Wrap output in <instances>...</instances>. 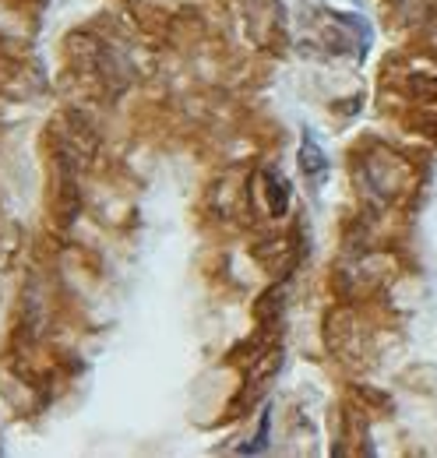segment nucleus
I'll return each mask as SVG.
<instances>
[{"label": "nucleus", "instance_id": "f257e3e1", "mask_svg": "<svg viewBox=\"0 0 437 458\" xmlns=\"http://www.w3.org/2000/svg\"><path fill=\"white\" fill-rule=\"evenodd\" d=\"M300 170L304 176H314V180H321L328 173V159L321 145L314 141V134H304V141H300Z\"/></svg>", "mask_w": 437, "mask_h": 458}, {"label": "nucleus", "instance_id": "f03ea898", "mask_svg": "<svg viewBox=\"0 0 437 458\" xmlns=\"http://www.w3.org/2000/svg\"><path fill=\"white\" fill-rule=\"evenodd\" d=\"M269 423H272V416H269V409H265V412H261V423H258V434H254V445H244V448H240L244 455L265 452V445H269Z\"/></svg>", "mask_w": 437, "mask_h": 458}]
</instances>
